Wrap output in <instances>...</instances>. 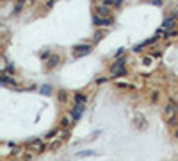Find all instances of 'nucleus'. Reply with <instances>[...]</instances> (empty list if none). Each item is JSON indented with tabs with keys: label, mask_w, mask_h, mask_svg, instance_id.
I'll use <instances>...</instances> for the list:
<instances>
[{
	"label": "nucleus",
	"mask_w": 178,
	"mask_h": 161,
	"mask_svg": "<svg viewBox=\"0 0 178 161\" xmlns=\"http://www.w3.org/2000/svg\"><path fill=\"white\" fill-rule=\"evenodd\" d=\"M112 23H114L112 18H103V16H98V15L93 16V25L94 27H111Z\"/></svg>",
	"instance_id": "f257e3e1"
},
{
	"label": "nucleus",
	"mask_w": 178,
	"mask_h": 161,
	"mask_svg": "<svg viewBox=\"0 0 178 161\" xmlns=\"http://www.w3.org/2000/svg\"><path fill=\"white\" fill-rule=\"evenodd\" d=\"M84 109H85V104H75V106L71 108V109H70V117L73 118V122L80 120V117H82Z\"/></svg>",
	"instance_id": "f03ea898"
},
{
	"label": "nucleus",
	"mask_w": 178,
	"mask_h": 161,
	"mask_svg": "<svg viewBox=\"0 0 178 161\" xmlns=\"http://www.w3.org/2000/svg\"><path fill=\"white\" fill-rule=\"evenodd\" d=\"M0 80H2V84L4 86H13V88H18V80L14 79L13 75H9V73H2V77H0Z\"/></svg>",
	"instance_id": "7ed1b4c3"
},
{
	"label": "nucleus",
	"mask_w": 178,
	"mask_h": 161,
	"mask_svg": "<svg viewBox=\"0 0 178 161\" xmlns=\"http://www.w3.org/2000/svg\"><path fill=\"white\" fill-rule=\"evenodd\" d=\"M91 45H75L73 47V50L77 52V58H80V56H87L89 52H91Z\"/></svg>",
	"instance_id": "20e7f679"
},
{
	"label": "nucleus",
	"mask_w": 178,
	"mask_h": 161,
	"mask_svg": "<svg viewBox=\"0 0 178 161\" xmlns=\"http://www.w3.org/2000/svg\"><path fill=\"white\" fill-rule=\"evenodd\" d=\"M96 15H98V16H103V18H111V9L107 7V6H102V4H98V6H96Z\"/></svg>",
	"instance_id": "39448f33"
},
{
	"label": "nucleus",
	"mask_w": 178,
	"mask_h": 161,
	"mask_svg": "<svg viewBox=\"0 0 178 161\" xmlns=\"http://www.w3.org/2000/svg\"><path fill=\"white\" fill-rule=\"evenodd\" d=\"M25 4H27V0H14V7H13L14 15H20L23 7H25Z\"/></svg>",
	"instance_id": "423d86ee"
},
{
	"label": "nucleus",
	"mask_w": 178,
	"mask_h": 161,
	"mask_svg": "<svg viewBox=\"0 0 178 161\" xmlns=\"http://www.w3.org/2000/svg\"><path fill=\"white\" fill-rule=\"evenodd\" d=\"M175 25H176V20L169 16V18H166V20H164L162 29H166V30H173V29H175Z\"/></svg>",
	"instance_id": "0eeeda50"
},
{
	"label": "nucleus",
	"mask_w": 178,
	"mask_h": 161,
	"mask_svg": "<svg viewBox=\"0 0 178 161\" xmlns=\"http://www.w3.org/2000/svg\"><path fill=\"white\" fill-rule=\"evenodd\" d=\"M71 120H73L71 117H63V118H61V122H59V127H61V129H70V127H71Z\"/></svg>",
	"instance_id": "6e6552de"
},
{
	"label": "nucleus",
	"mask_w": 178,
	"mask_h": 161,
	"mask_svg": "<svg viewBox=\"0 0 178 161\" xmlns=\"http://www.w3.org/2000/svg\"><path fill=\"white\" fill-rule=\"evenodd\" d=\"M127 73H128V68L123 66V68L116 70V72H111V77H112V79H118V77H123V75H127Z\"/></svg>",
	"instance_id": "1a4fd4ad"
},
{
	"label": "nucleus",
	"mask_w": 178,
	"mask_h": 161,
	"mask_svg": "<svg viewBox=\"0 0 178 161\" xmlns=\"http://www.w3.org/2000/svg\"><path fill=\"white\" fill-rule=\"evenodd\" d=\"M73 102L75 104H85L87 102V95H84V93H75V95H73Z\"/></svg>",
	"instance_id": "9d476101"
},
{
	"label": "nucleus",
	"mask_w": 178,
	"mask_h": 161,
	"mask_svg": "<svg viewBox=\"0 0 178 161\" xmlns=\"http://www.w3.org/2000/svg\"><path fill=\"white\" fill-rule=\"evenodd\" d=\"M59 61H61V58H59L57 54H54V56H50V59H48V66L50 68H54L55 65H59Z\"/></svg>",
	"instance_id": "9b49d317"
},
{
	"label": "nucleus",
	"mask_w": 178,
	"mask_h": 161,
	"mask_svg": "<svg viewBox=\"0 0 178 161\" xmlns=\"http://www.w3.org/2000/svg\"><path fill=\"white\" fill-rule=\"evenodd\" d=\"M153 56L151 54H148V56H142V61H141V65H144V66H151V63H153Z\"/></svg>",
	"instance_id": "f8f14e48"
},
{
	"label": "nucleus",
	"mask_w": 178,
	"mask_h": 161,
	"mask_svg": "<svg viewBox=\"0 0 178 161\" xmlns=\"http://www.w3.org/2000/svg\"><path fill=\"white\" fill-rule=\"evenodd\" d=\"M57 99H59V102H61V104H66V102H68V93H66L64 90H61V91L57 93Z\"/></svg>",
	"instance_id": "ddd939ff"
},
{
	"label": "nucleus",
	"mask_w": 178,
	"mask_h": 161,
	"mask_svg": "<svg viewBox=\"0 0 178 161\" xmlns=\"http://www.w3.org/2000/svg\"><path fill=\"white\" fill-rule=\"evenodd\" d=\"M166 120H167V124L173 125V127H176V125H178V115H173V117L166 118Z\"/></svg>",
	"instance_id": "4468645a"
},
{
	"label": "nucleus",
	"mask_w": 178,
	"mask_h": 161,
	"mask_svg": "<svg viewBox=\"0 0 178 161\" xmlns=\"http://www.w3.org/2000/svg\"><path fill=\"white\" fill-rule=\"evenodd\" d=\"M116 86L121 90H130V88H134V84H130V82H116Z\"/></svg>",
	"instance_id": "2eb2a0df"
},
{
	"label": "nucleus",
	"mask_w": 178,
	"mask_h": 161,
	"mask_svg": "<svg viewBox=\"0 0 178 161\" xmlns=\"http://www.w3.org/2000/svg\"><path fill=\"white\" fill-rule=\"evenodd\" d=\"M57 132H59V129H52V131H48L46 134H45V140H54V136H57Z\"/></svg>",
	"instance_id": "dca6fc26"
},
{
	"label": "nucleus",
	"mask_w": 178,
	"mask_h": 161,
	"mask_svg": "<svg viewBox=\"0 0 178 161\" xmlns=\"http://www.w3.org/2000/svg\"><path fill=\"white\" fill-rule=\"evenodd\" d=\"M158 39H160V38H158V36L155 34V36H151L150 39H146V41H142V43H144V45H153V43H157Z\"/></svg>",
	"instance_id": "f3484780"
},
{
	"label": "nucleus",
	"mask_w": 178,
	"mask_h": 161,
	"mask_svg": "<svg viewBox=\"0 0 178 161\" xmlns=\"http://www.w3.org/2000/svg\"><path fill=\"white\" fill-rule=\"evenodd\" d=\"M96 152L93 150H82V152H77V158H84V156H94Z\"/></svg>",
	"instance_id": "a211bd4d"
},
{
	"label": "nucleus",
	"mask_w": 178,
	"mask_h": 161,
	"mask_svg": "<svg viewBox=\"0 0 178 161\" xmlns=\"http://www.w3.org/2000/svg\"><path fill=\"white\" fill-rule=\"evenodd\" d=\"M41 93L43 95H50V93H52V88H50L48 84H45V86L41 88Z\"/></svg>",
	"instance_id": "6ab92c4d"
},
{
	"label": "nucleus",
	"mask_w": 178,
	"mask_h": 161,
	"mask_svg": "<svg viewBox=\"0 0 178 161\" xmlns=\"http://www.w3.org/2000/svg\"><path fill=\"white\" fill-rule=\"evenodd\" d=\"M144 47H146V45H144V43H139V45H135V47H134V52H135V54H141V50H142V48H144Z\"/></svg>",
	"instance_id": "aec40b11"
},
{
	"label": "nucleus",
	"mask_w": 178,
	"mask_h": 161,
	"mask_svg": "<svg viewBox=\"0 0 178 161\" xmlns=\"http://www.w3.org/2000/svg\"><path fill=\"white\" fill-rule=\"evenodd\" d=\"M61 143H63V141H52V145H50V150H57V149L61 147Z\"/></svg>",
	"instance_id": "412c9836"
},
{
	"label": "nucleus",
	"mask_w": 178,
	"mask_h": 161,
	"mask_svg": "<svg viewBox=\"0 0 178 161\" xmlns=\"http://www.w3.org/2000/svg\"><path fill=\"white\" fill-rule=\"evenodd\" d=\"M100 4H102V6H107V7H111V6H114V4H116V2H114V0H102Z\"/></svg>",
	"instance_id": "4be33fe9"
},
{
	"label": "nucleus",
	"mask_w": 178,
	"mask_h": 161,
	"mask_svg": "<svg viewBox=\"0 0 178 161\" xmlns=\"http://www.w3.org/2000/svg\"><path fill=\"white\" fill-rule=\"evenodd\" d=\"M150 54H151V56H153V58H155V59H158V58H160V56H162V52H160V50H151V52H150Z\"/></svg>",
	"instance_id": "5701e85b"
},
{
	"label": "nucleus",
	"mask_w": 178,
	"mask_h": 161,
	"mask_svg": "<svg viewBox=\"0 0 178 161\" xmlns=\"http://www.w3.org/2000/svg\"><path fill=\"white\" fill-rule=\"evenodd\" d=\"M6 73H14V65H7V68L4 70Z\"/></svg>",
	"instance_id": "b1692460"
},
{
	"label": "nucleus",
	"mask_w": 178,
	"mask_h": 161,
	"mask_svg": "<svg viewBox=\"0 0 178 161\" xmlns=\"http://www.w3.org/2000/svg\"><path fill=\"white\" fill-rule=\"evenodd\" d=\"M123 52H125L123 48H119L118 52H114V58H116V59H118V58H123Z\"/></svg>",
	"instance_id": "393cba45"
},
{
	"label": "nucleus",
	"mask_w": 178,
	"mask_h": 161,
	"mask_svg": "<svg viewBox=\"0 0 178 161\" xmlns=\"http://www.w3.org/2000/svg\"><path fill=\"white\" fill-rule=\"evenodd\" d=\"M94 82H96V84H103V82H107V77H98Z\"/></svg>",
	"instance_id": "a878e982"
},
{
	"label": "nucleus",
	"mask_w": 178,
	"mask_h": 161,
	"mask_svg": "<svg viewBox=\"0 0 178 161\" xmlns=\"http://www.w3.org/2000/svg\"><path fill=\"white\" fill-rule=\"evenodd\" d=\"M50 56H52V54H50L48 50H45V52H41V58H43V59H50Z\"/></svg>",
	"instance_id": "bb28decb"
},
{
	"label": "nucleus",
	"mask_w": 178,
	"mask_h": 161,
	"mask_svg": "<svg viewBox=\"0 0 178 161\" xmlns=\"http://www.w3.org/2000/svg\"><path fill=\"white\" fill-rule=\"evenodd\" d=\"M55 2H57V0H48V2H46V7H54V6H55Z\"/></svg>",
	"instance_id": "cd10ccee"
},
{
	"label": "nucleus",
	"mask_w": 178,
	"mask_h": 161,
	"mask_svg": "<svg viewBox=\"0 0 178 161\" xmlns=\"http://www.w3.org/2000/svg\"><path fill=\"white\" fill-rule=\"evenodd\" d=\"M158 100V93H151V102H157Z\"/></svg>",
	"instance_id": "c85d7f7f"
},
{
	"label": "nucleus",
	"mask_w": 178,
	"mask_h": 161,
	"mask_svg": "<svg viewBox=\"0 0 178 161\" xmlns=\"http://www.w3.org/2000/svg\"><path fill=\"white\" fill-rule=\"evenodd\" d=\"M100 39H102V32H98V34L94 36V41H100Z\"/></svg>",
	"instance_id": "c756f323"
},
{
	"label": "nucleus",
	"mask_w": 178,
	"mask_h": 161,
	"mask_svg": "<svg viewBox=\"0 0 178 161\" xmlns=\"http://www.w3.org/2000/svg\"><path fill=\"white\" fill-rule=\"evenodd\" d=\"M151 4H155V6H160V4H162V0H151Z\"/></svg>",
	"instance_id": "7c9ffc66"
},
{
	"label": "nucleus",
	"mask_w": 178,
	"mask_h": 161,
	"mask_svg": "<svg viewBox=\"0 0 178 161\" xmlns=\"http://www.w3.org/2000/svg\"><path fill=\"white\" fill-rule=\"evenodd\" d=\"M175 138H178V125H176V129H175Z\"/></svg>",
	"instance_id": "2f4dec72"
},
{
	"label": "nucleus",
	"mask_w": 178,
	"mask_h": 161,
	"mask_svg": "<svg viewBox=\"0 0 178 161\" xmlns=\"http://www.w3.org/2000/svg\"><path fill=\"white\" fill-rule=\"evenodd\" d=\"M41 2H48V0H41Z\"/></svg>",
	"instance_id": "473e14b6"
},
{
	"label": "nucleus",
	"mask_w": 178,
	"mask_h": 161,
	"mask_svg": "<svg viewBox=\"0 0 178 161\" xmlns=\"http://www.w3.org/2000/svg\"><path fill=\"white\" fill-rule=\"evenodd\" d=\"M28 2H34V0H28Z\"/></svg>",
	"instance_id": "72a5a7b5"
}]
</instances>
